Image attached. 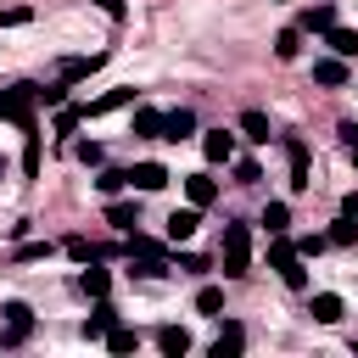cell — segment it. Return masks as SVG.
<instances>
[{
    "instance_id": "30bf717a",
    "label": "cell",
    "mask_w": 358,
    "mask_h": 358,
    "mask_svg": "<svg viewBox=\"0 0 358 358\" xmlns=\"http://www.w3.org/2000/svg\"><path fill=\"white\" fill-rule=\"evenodd\" d=\"M285 162H291V190H308V145L302 140H285Z\"/></svg>"
},
{
    "instance_id": "ac0fdd59",
    "label": "cell",
    "mask_w": 358,
    "mask_h": 358,
    "mask_svg": "<svg viewBox=\"0 0 358 358\" xmlns=\"http://www.w3.org/2000/svg\"><path fill=\"white\" fill-rule=\"evenodd\" d=\"M308 313H313L319 324H336V319H341V296H336V291H319V296L308 302Z\"/></svg>"
},
{
    "instance_id": "e575fe53",
    "label": "cell",
    "mask_w": 358,
    "mask_h": 358,
    "mask_svg": "<svg viewBox=\"0 0 358 358\" xmlns=\"http://www.w3.org/2000/svg\"><path fill=\"white\" fill-rule=\"evenodd\" d=\"M67 257H78V263H90V257H101V246H90L84 235H73V241H67Z\"/></svg>"
},
{
    "instance_id": "8d00e7d4",
    "label": "cell",
    "mask_w": 358,
    "mask_h": 358,
    "mask_svg": "<svg viewBox=\"0 0 358 358\" xmlns=\"http://www.w3.org/2000/svg\"><path fill=\"white\" fill-rule=\"evenodd\" d=\"M179 268H185V274H196V268H207V257H196V252H179Z\"/></svg>"
},
{
    "instance_id": "4316f807",
    "label": "cell",
    "mask_w": 358,
    "mask_h": 358,
    "mask_svg": "<svg viewBox=\"0 0 358 358\" xmlns=\"http://www.w3.org/2000/svg\"><path fill=\"white\" fill-rule=\"evenodd\" d=\"M241 134L257 140V145H268V117L263 112H241Z\"/></svg>"
},
{
    "instance_id": "5bb4252c",
    "label": "cell",
    "mask_w": 358,
    "mask_h": 358,
    "mask_svg": "<svg viewBox=\"0 0 358 358\" xmlns=\"http://www.w3.org/2000/svg\"><path fill=\"white\" fill-rule=\"evenodd\" d=\"M185 196H190V207H213L218 179H213V173H190V179H185Z\"/></svg>"
},
{
    "instance_id": "2e32d148",
    "label": "cell",
    "mask_w": 358,
    "mask_h": 358,
    "mask_svg": "<svg viewBox=\"0 0 358 358\" xmlns=\"http://www.w3.org/2000/svg\"><path fill=\"white\" fill-rule=\"evenodd\" d=\"M95 67H101V56H67L56 73H62V84H78V78H90Z\"/></svg>"
},
{
    "instance_id": "ffe728a7",
    "label": "cell",
    "mask_w": 358,
    "mask_h": 358,
    "mask_svg": "<svg viewBox=\"0 0 358 358\" xmlns=\"http://www.w3.org/2000/svg\"><path fill=\"white\" fill-rule=\"evenodd\" d=\"M106 224H112V229H134V224H140V207H134V201H106Z\"/></svg>"
},
{
    "instance_id": "ba28073f",
    "label": "cell",
    "mask_w": 358,
    "mask_h": 358,
    "mask_svg": "<svg viewBox=\"0 0 358 358\" xmlns=\"http://www.w3.org/2000/svg\"><path fill=\"white\" fill-rule=\"evenodd\" d=\"M296 28H302V34H324V28H336V6H330V0L308 6V11L296 17Z\"/></svg>"
},
{
    "instance_id": "836d02e7",
    "label": "cell",
    "mask_w": 358,
    "mask_h": 358,
    "mask_svg": "<svg viewBox=\"0 0 358 358\" xmlns=\"http://www.w3.org/2000/svg\"><path fill=\"white\" fill-rule=\"evenodd\" d=\"M73 157H78L84 168H101V145H95V140H78V145H73Z\"/></svg>"
},
{
    "instance_id": "7402d4cb",
    "label": "cell",
    "mask_w": 358,
    "mask_h": 358,
    "mask_svg": "<svg viewBox=\"0 0 358 358\" xmlns=\"http://www.w3.org/2000/svg\"><path fill=\"white\" fill-rule=\"evenodd\" d=\"M263 229H268V235H285V229H291V207H285V201H268V207H263Z\"/></svg>"
},
{
    "instance_id": "e0dca14e",
    "label": "cell",
    "mask_w": 358,
    "mask_h": 358,
    "mask_svg": "<svg viewBox=\"0 0 358 358\" xmlns=\"http://www.w3.org/2000/svg\"><path fill=\"white\" fill-rule=\"evenodd\" d=\"M129 257H162V263H168V241H151V235L129 229Z\"/></svg>"
},
{
    "instance_id": "f35d334b",
    "label": "cell",
    "mask_w": 358,
    "mask_h": 358,
    "mask_svg": "<svg viewBox=\"0 0 358 358\" xmlns=\"http://www.w3.org/2000/svg\"><path fill=\"white\" fill-rule=\"evenodd\" d=\"M95 6H101L106 17H123V0H95Z\"/></svg>"
},
{
    "instance_id": "44dd1931",
    "label": "cell",
    "mask_w": 358,
    "mask_h": 358,
    "mask_svg": "<svg viewBox=\"0 0 358 358\" xmlns=\"http://www.w3.org/2000/svg\"><path fill=\"white\" fill-rule=\"evenodd\" d=\"M134 134H140V140H162V112L140 106V112H134Z\"/></svg>"
},
{
    "instance_id": "74e56055",
    "label": "cell",
    "mask_w": 358,
    "mask_h": 358,
    "mask_svg": "<svg viewBox=\"0 0 358 358\" xmlns=\"http://www.w3.org/2000/svg\"><path fill=\"white\" fill-rule=\"evenodd\" d=\"M341 140H347V151H352V162H358V123H341Z\"/></svg>"
},
{
    "instance_id": "4dcf8cb0",
    "label": "cell",
    "mask_w": 358,
    "mask_h": 358,
    "mask_svg": "<svg viewBox=\"0 0 358 358\" xmlns=\"http://www.w3.org/2000/svg\"><path fill=\"white\" fill-rule=\"evenodd\" d=\"M229 162H235V185H257V179H263V168H257L252 157H229Z\"/></svg>"
},
{
    "instance_id": "9a60e30c",
    "label": "cell",
    "mask_w": 358,
    "mask_h": 358,
    "mask_svg": "<svg viewBox=\"0 0 358 358\" xmlns=\"http://www.w3.org/2000/svg\"><path fill=\"white\" fill-rule=\"evenodd\" d=\"M157 347H162L168 358H185V352H190V330H179V324H162V330H157Z\"/></svg>"
},
{
    "instance_id": "8992f818",
    "label": "cell",
    "mask_w": 358,
    "mask_h": 358,
    "mask_svg": "<svg viewBox=\"0 0 358 358\" xmlns=\"http://www.w3.org/2000/svg\"><path fill=\"white\" fill-rule=\"evenodd\" d=\"M196 229H201V207H173V218H168V246L190 241Z\"/></svg>"
},
{
    "instance_id": "d6a6232c",
    "label": "cell",
    "mask_w": 358,
    "mask_h": 358,
    "mask_svg": "<svg viewBox=\"0 0 358 358\" xmlns=\"http://www.w3.org/2000/svg\"><path fill=\"white\" fill-rule=\"evenodd\" d=\"M291 246H296V257H319V252H324L330 241H324V235H296Z\"/></svg>"
},
{
    "instance_id": "8fae6325",
    "label": "cell",
    "mask_w": 358,
    "mask_h": 358,
    "mask_svg": "<svg viewBox=\"0 0 358 358\" xmlns=\"http://www.w3.org/2000/svg\"><path fill=\"white\" fill-rule=\"evenodd\" d=\"M112 324H117V308H112L106 296H95V313L84 319V336H90V341H101V336H106Z\"/></svg>"
},
{
    "instance_id": "1f68e13d",
    "label": "cell",
    "mask_w": 358,
    "mask_h": 358,
    "mask_svg": "<svg viewBox=\"0 0 358 358\" xmlns=\"http://www.w3.org/2000/svg\"><path fill=\"white\" fill-rule=\"evenodd\" d=\"M218 308H224V291L218 285H201L196 291V313H218Z\"/></svg>"
},
{
    "instance_id": "3957f363",
    "label": "cell",
    "mask_w": 358,
    "mask_h": 358,
    "mask_svg": "<svg viewBox=\"0 0 358 358\" xmlns=\"http://www.w3.org/2000/svg\"><path fill=\"white\" fill-rule=\"evenodd\" d=\"M34 106H39V101H34V84H11V90H0V117H11L22 134L39 129V123H34Z\"/></svg>"
},
{
    "instance_id": "d590c367",
    "label": "cell",
    "mask_w": 358,
    "mask_h": 358,
    "mask_svg": "<svg viewBox=\"0 0 358 358\" xmlns=\"http://www.w3.org/2000/svg\"><path fill=\"white\" fill-rule=\"evenodd\" d=\"M28 17H34V11H28V6H6V11H0V28H22V22H28Z\"/></svg>"
},
{
    "instance_id": "7a4b0ae2",
    "label": "cell",
    "mask_w": 358,
    "mask_h": 358,
    "mask_svg": "<svg viewBox=\"0 0 358 358\" xmlns=\"http://www.w3.org/2000/svg\"><path fill=\"white\" fill-rule=\"evenodd\" d=\"M268 268H280V280H285L291 291H302V285H308V268H302V257H296V246H291L285 235H274V241H268Z\"/></svg>"
},
{
    "instance_id": "4fadbf2b",
    "label": "cell",
    "mask_w": 358,
    "mask_h": 358,
    "mask_svg": "<svg viewBox=\"0 0 358 358\" xmlns=\"http://www.w3.org/2000/svg\"><path fill=\"white\" fill-rule=\"evenodd\" d=\"M129 185L134 190H162L168 185V168L162 162H140V168H129Z\"/></svg>"
},
{
    "instance_id": "9c48e42d",
    "label": "cell",
    "mask_w": 358,
    "mask_h": 358,
    "mask_svg": "<svg viewBox=\"0 0 358 358\" xmlns=\"http://www.w3.org/2000/svg\"><path fill=\"white\" fill-rule=\"evenodd\" d=\"M201 151H207V162H229L235 157V134L229 129H207L201 134Z\"/></svg>"
},
{
    "instance_id": "d6986e66",
    "label": "cell",
    "mask_w": 358,
    "mask_h": 358,
    "mask_svg": "<svg viewBox=\"0 0 358 358\" xmlns=\"http://www.w3.org/2000/svg\"><path fill=\"white\" fill-rule=\"evenodd\" d=\"M241 347H246V330H241V324H224L218 341H213V358H235Z\"/></svg>"
},
{
    "instance_id": "52a82bcc",
    "label": "cell",
    "mask_w": 358,
    "mask_h": 358,
    "mask_svg": "<svg viewBox=\"0 0 358 358\" xmlns=\"http://www.w3.org/2000/svg\"><path fill=\"white\" fill-rule=\"evenodd\" d=\"M190 134H196V112H190V106L162 112V140H190Z\"/></svg>"
},
{
    "instance_id": "5b68a950",
    "label": "cell",
    "mask_w": 358,
    "mask_h": 358,
    "mask_svg": "<svg viewBox=\"0 0 358 358\" xmlns=\"http://www.w3.org/2000/svg\"><path fill=\"white\" fill-rule=\"evenodd\" d=\"M117 106H134V84H117V90L95 95V101L84 106V117H106V112H117Z\"/></svg>"
},
{
    "instance_id": "7c38bea8",
    "label": "cell",
    "mask_w": 358,
    "mask_h": 358,
    "mask_svg": "<svg viewBox=\"0 0 358 358\" xmlns=\"http://www.w3.org/2000/svg\"><path fill=\"white\" fill-rule=\"evenodd\" d=\"M313 84H324V90L347 84V56H324V62H313Z\"/></svg>"
},
{
    "instance_id": "d4e9b609",
    "label": "cell",
    "mask_w": 358,
    "mask_h": 358,
    "mask_svg": "<svg viewBox=\"0 0 358 358\" xmlns=\"http://www.w3.org/2000/svg\"><path fill=\"white\" fill-rule=\"evenodd\" d=\"M106 347L123 358V352H134V347H140V330H129V324H112V330H106Z\"/></svg>"
},
{
    "instance_id": "6da1fadb",
    "label": "cell",
    "mask_w": 358,
    "mask_h": 358,
    "mask_svg": "<svg viewBox=\"0 0 358 358\" xmlns=\"http://www.w3.org/2000/svg\"><path fill=\"white\" fill-rule=\"evenodd\" d=\"M218 263H224V280H241V274L252 268V229H246V224H224Z\"/></svg>"
},
{
    "instance_id": "484cf974",
    "label": "cell",
    "mask_w": 358,
    "mask_h": 358,
    "mask_svg": "<svg viewBox=\"0 0 358 358\" xmlns=\"http://www.w3.org/2000/svg\"><path fill=\"white\" fill-rule=\"evenodd\" d=\"M324 45H330L336 56H358V34H352V28H324Z\"/></svg>"
},
{
    "instance_id": "277c9868",
    "label": "cell",
    "mask_w": 358,
    "mask_h": 358,
    "mask_svg": "<svg viewBox=\"0 0 358 358\" xmlns=\"http://www.w3.org/2000/svg\"><path fill=\"white\" fill-rule=\"evenodd\" d=\"M0 313H6L0 347H22V341H28V330H34V308H28V302H6Z\"/></svg>"
},
{
    "instance_id": "f546056e",
    "label": "cell",
    "mask_w": 358,
    "mask_h": 358,
    "mask_svg": "<svg viewBox=\"0 0 358 358\" xmlns=\"http://www.w3.org/2000/svg\"><path fill=\"white\" fill-rule=\"evenodd\" d=\"M78 123H84V106H67V101H62V106H56V134H73Z\"/></svg>"
},
{
    "instance_id": "cb8c5ba5",
    "label": "cell",
    "mask_w": 358,
    "mask_h": 358,
    "mask_svg": "<svg viewBox=\"0 0 358 358\" xmlns=\"http://www.w3.org/2000/svg\"><path fill=\"white\" fill-rule=\"evenodd\" d=\"M78 285H84V296H106V291H112V274H106V268H95V257H90V268H84V280H78Z\"/></svg>"
},
{
    "instance_id": "f1b7e54d",
    "label": "cell",
    "mask_w": 358,
    "mask_h": 358,
    "mask_svg": "<svg viewBox=\"0 0 358 358\" xmlns=\"http://www.w3.org/2000/svg\"><path fill=\"white\" fill-rule=\"evenodd\" d=\"M123 185H129V168H101V179H95V190H101V196H117Z\"/></svg>"
},
{
    "instance_id": "83f0119b",
    "label": "cell",
    "mask_w": 358,
    "mask_h": 358,
    "mask_svg": "<svg viewBox=\"0 0 358 358\" xmlns=\"http://www.w3.org/2000/svg\"><path fill=\"white\" fill-rule=\"evenodd\" d=\"M296 50H302V28H285V34L274 39V56H280V62H296Z\"/></svg>"
},
{
    "instance_id": "603a6c76",
    "label": "cell",
    "mask_w": 358,
    "mask_h": 358,
    "mask_svg": "<svg viewBox=\"0 0 358 358\" xmlns=\"http://www.w3.org/2000/svg\"><path fill=\"white\" fill-rule=\"evenodd\" d=\"M324 241H330V246H352V241H358V218H352V213H341V218L330 224V235H324Z\"/></svg>"
}]
</instances>
